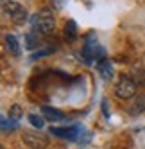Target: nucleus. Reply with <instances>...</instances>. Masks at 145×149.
<instances>
[{
	"instance_id": "1",
	"label": "nucleus",
	"mask_w": 145,
	"mask_h": 149,
	"mask_svg": "<svg viewBox=\"0 0 145 149\" xmlns=\"http://www.w3.org/2000/svg\"><path fill=\"white\" fill-rule=\"evenodd\" d=\"M30 24H32L34 31H38L41 34H50V33L56 31V18L48 9L38 11L32 18H30Z\"/></svg>"
},
{
	"instance_id": "10",
	"label": "nucleus",
	"mask_w": 145,
	"mask_h": 149,
	"mask_svg": "<svg viewBox=\"0 0 145 149\" xmlns=\"http://www.w3.org/2000/svg\"><path fill=\"white\" fill-rule=\"evenodd\" d=\"M129 110H131V115H138V113L145 111V93H140L138 97L134 99V102Z\"/></svg>"
},
{
	"instance_id": "17",
	"label": "nucleus",
	"mask_w": 145,
	"mask_h": 149,
	"mask_svg": "<svg viewBox=\"0 0 145 149\" xmlns=\"http://www.w3.org/2000/svg\"><path fill=\"white\" fill-rule=\"evenodd\" d=\"M102 113H104V117H106V119H109V111H108V101H106V99L102 101Z\"/></svg>"
},
{
	"instance_id": "14",
	"label": "nucleus",
	"mask_w": 145,
	"mask_h": 149,
	"mask_svg": "<svg viewBox=\"0 0 145 149\" xmlns=\"http://www.w3.org/2000/svg\"><path fill=\"white\" fill-rule=\"evenodd\" d=\"M39 45V40L36 38V34L34 33H29L27 34V49H36Z\"/></svg>"
},
{
	"instance_id": "2",
	"label": "nucleus",
	"mask_w": 145,
	"mask_h": 149,
	"mask_svg": "<svg viewBox=\"0 0 145 149\" xmlns=\"http://www.w3.org/2000/svg\"><path fill=\"white\" fill-rule=\"evenodd\" d=\"M82 56H84V59L90 63V61H99L102 58H106L104 56V49H102V45H99V41L97 38H93V36H88L86 41H84V49H82Z\"/></svg>"
},
{
	"instance_id": "6",
	"label": "nucleus",
	"mask_w": 145,
	"mask_h": 149,
	"mask_svg": "<svg viewBox=\"0 0 145 149\" xmlns=\"http://www.w3.org/2000/svg\"><path fill=\"white\" fill-rule=\"evenodd\" d=\"M50 133L54 136H59V138H75L79 135V127L77 126H68V127H50Z\"/></svg>"
},
{
	"instance_id": "9",
	"label": "nucleus",
	"mask_w": 145,
	"mask_h": 149,
	"mask_svg": "<svg viewBox=\"0 0 145 149\" xmlns=\"http://www.w3.org/2000/svg\"><path fill=\"white\" fill-rule=\"evenodd\" d=\"M41 111H43L45 119L52 120V122H59V120H63V119H65L63 111H59V110H56V108H50V106H45V108L41 110Z\"/></svg>"
},
{
	"instance_id": "5",
	"label": "nucleus",
	"mask_w": 145,
	"mask_h": 149,
	"mask_svg": "<svg viewBox=\"0 0 145 149\" xmlns=\"http://www.w3.org/2000/svg\"><path fill=\"white\" fill-rule=\"evenodd\" d=\"M22 138L30 149H45L48 146V138L38 131H23Z\"/></svg>"
},
{
	"instance_id": "15",
	"label": "nucleus",
	"mask_w": 145,
	"mask_h": 149,
	"mask_svg": "<svg viewBox=\"0 0 145 149\" xmlns=\"http://www.w3.org/2000/svg\"><path fill=\"white\" fill-rule=\"evenodd\" d=\"M9 117H11V119H14V120H18L20 117H22V108H20L18 104H13L11 110H9Z\"/></svg>"
},
{
	"instance_id": "4",
	"label": "nucleus",
	"mask_w": 145,
	"mask_h": 149,
	"mask_svg": "<svg viewBox=\"0 0 145 149\" xmlns=\"http://www.w3.org/2000/svg\"><path fill=\"white\" fill-rule=\"evenodd\" d=\"M115 95L118 99H131L136 95V83H134L131 77L122 76L120 81L115 84Z\"/></svg>"
},
{
	"instance_id": "13",
	"label": "nucleus",
	"mask_w": 145,
	"mask_h": 149,
	"mask_svg": "<svg viewBox=\"0 0 145 149\" xmlns=\"http://www.w3.org/2000/svg\"><path fill=\"white\" fill-rule=\"evenodd\" d=\"M29 122L32 124L34 127H38V130H41V127L45 126V122H43V119H41V117H38V115H29Z\"/></svg>"
},
{
	"instance_id": "3",
	"label": "nucleus",
	"mask_w": 145,
	"mask_h": 149,
	"mask_svg": "<svg viewBox=\"0 0 145 149\" xmlns=\"http://www.w3.org/2000/svg\"><path fill=\"white\" fill-rule=\"evenodd\" d=\"M2 6H4V11L9 15V18H11L14 24H23V22H25V18H27V9H25L22 4L14 2V0H4Z\"/></svg>"
},
{
	"instance_id": "18",
	"label": "nucleus",
	"mask_w": 145,
	"mask_h": 149,
	"mask_svg": "<svg viewBox=\"0 0 145 149\" xmlns=\"http://www.w3.org/2000/svg\"><path fill=\"white\" fill-rule=\"evenodd\" d=\"M65 2H66V0H54L56 7H63V6H65Z\"/></svg>"
},
{
	"instance_id": "8",
	"label": "nucleus",
	"mask_w": 145,
	"mask_h": 149,
	"mask_svg": "<svg viewBox=\"0 0 145 149\" xmlns=\"http://www.w3.org/2000/svg\"><path fill=\"white\" fill-rule=\"evenodd\" d=\"M4 43H6V49L11 52L13 56H20V52H22V49H20V43H18V38L14 34H6L4 36Z\"/></svg>"
},
{
	"instance_id": "16",
	"label": "nucleus",
	"mask_w": 145,
	"mask_h": 149,
	"mask_svg": "<svg viewBox=\"0 0 145 149\" xmlns=\"http://www.w3.org/2000/svg\"><path fill=\"white\" fill-rule=\"evenodd\" d=\"M48 54H52V49H47V50H41V52H38V54H32V59L43 58V56H48Z\"/></svg>"
},
{
	"instance_id": "11",
	"label": "nucleus",
	"mask_w": 145,
	"mask_h": 149,
	"mask_svg": "<svg viewBox=\"0 0 145 149\" xmlns=\"http://www.w3.org/2000/svg\"><path fill=\"white\" fill-rule=\"evenodd\" d=\"M65 38H66V41H75V38H77V25H75L74 20H68L66 22V25H65Z\"/></svg>"
},
{
	"instance_id": "12",
	"label": "nucleus",
	"mask_w": 145,
	"mask_h": 149,
	"mask_svg": "<svg viewBox=\"0 0 145 149\" xmlns=\"http://www.w3.org/2000/svg\"><path fill=\"white\" fill-rule=\"evenodd\" d=\"M131 79L138 84V86H145V70L140 68V70H133L131 72Z\"/></svg>"
},
{
	"instance_id": "7",
	"label": "nucleus",
	"mask_w": 145,
	"mask_h": 149,
	"mask_svg": "<svg viewBox=\"0 0 145 149\" xmlns=\"http://www.w3.org/2000/svg\"><path fill=\"white\" fill-rule=\"evenodd\" d=\"M97 70H99V74L102 76L104 81H109L113 77V67H111L109 59H106V58H102V59L97 61Z\"/></svg>"
}]
</instances>
